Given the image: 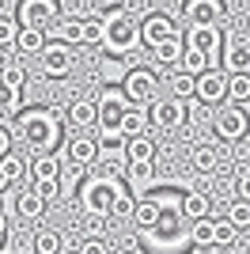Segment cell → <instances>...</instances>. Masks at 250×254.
Here are the masks:
<instances>
[{
  "label": "cell",
  "instance_id": "obj_45",
  "mask_svg": "<svg viewBox=\"0 0 250 254\" xmlns=\"http://www.w3.org/2000/svg\"><path fill=\"white\" fill-rule=\"evenodd\" d=\"M8 152H11V129L0 122V156H8Z\"/></svg>",
  "mask_w": 250,
  "mask_h": 254
},
{
  "label": "cell",
  "instance_id": "obj_41",
  "mask_svg": "<svg viewBox=\"0 0 250 254\" xmlns=\"http://www.w3.org/2000/svg\"><path fill=\"white\" fill-rule=\"evenodd\" d=\"M235 201L250 205V167H243L239 175H235Z\"/></svg>",
  "mask_w": 250,
  "mask_h": 254
},
{
  "label": "cell",
  "instance_id": "obj_32",
  "mask_svg": "<svg viewBox=\"0 0 250 254\" xmlns=\"http://www.w3.org/2000/svg\"><path fill=\"white\" fill-rule=\"evenodd\" d=\"M167 87H171V99H178V103H189V99H193V76L178 72V68L167 76Z\"/></svg>",
  "mask_w": 250,
  "mask_h": 254
},
{
  "label": "cell",
  "instance_id": "obj_21",
  "mask_svg": "<svg viewBox=\"0 0 250 254\" xmlns=\"http://www.w3.org/2000/svg\"><path fill=\"white\" fill-rule=\"evenodd\" d=\"M182 216H186L189 224L193 220H208V216H212V197L201 193V190H186L182 193Z\"/></svg>",
  "mask_w": 250,
  "mask_h": 254
},
{
  "label": "cell",
  "instance_id": "obj_39",
  "mask_svg": "<svg viewBox=\"0 0 250 254\" xmlns=\"http://www.w3.org/2000/svg\"><path fill=\"white\" fill-rule=\"evenodd\" d=\"M148 197H152L163 212H182V193L178 190H152Z\"/></svg>",
  "mask_w": 250,
  "mask_h": 254
},
{
  "label": "cell",
  "instance_id": "obj_49",
  "mask_svg": "<svg viewBox=\"0 0 250 254\" xmlns=\"http://www.w3.org/2000/svg\"><path fill=\"white\" fill-rule=\"evenodd\" d=\"M0 68H4V53H0Z\"/></svg>",
  "mask_w": 250,
  "mask_h": 254
},
{
  "label": "cell",
  "instance_id": "obj_13",
  "mask_svg": "<svg viewBox=\"0 0 250 254\" xmlns=\"http://www.w3.org/2000/svg\"><path fill=\"white\" fill-rule=\"evenodd\" d=\"M42 68H46L50 80H64V76L76 68V50L64 46V42H46V50H42Z\"/></svg>",
  "mask_w": 250,
  "mask_h": 254
},
{
  "label": "cell",
  "instance_id": "obj_50",
  "mask_svg": "<svg viewBox=\"0 0 250 254\" xmlns=\"http://www.w3.org/2000/svg\"><path fill=\"white\" fill-rule=\"evenodd\" d=\"M247 254H250V247H247Z\"/></svg>",
  "mask_w": 250,
  "mask_h": 254
},
{
  "label": "cell",
  "instance_id": "obj_44",
  "mask_svg": "<svg viewBox=\"0 0 250 254\" xmlns=\"http://www.w3.org/2000/svg\"><path fill=\"white\" fill-rule=\"evenodd\" d=\"M103 228H106L103 216H87V239H103Z\"/></svg>",
  "mask_w": 250,
  "mask_h": 254
},
{
  "label": "cell",
  "instance_id": "obj_40",
  "mask_svg": "<svg viewBox=\"0 0 250 254\" xmlns=\"http://www.w3.org/2000/svg\"><path fill=\"white\" fill-rule=\"evenodd\" d=\"M15 38H19V23L11 15H0V50H15Z\"/></svg>",
  "mask_w": 250,
  "mask_h": 254
},
{
  "label": "cell",
  "instance_id": "obj_18",
  "mask_svg": "<svg viewBox=\"0 0 250 254\" xmlns=\"http://www.w3.org/2000/svg\"><path fill=\"white\" fill-rule=\"evenodd\" d=\"M64 126H72L76 133H87V129L95 126V99H87V95H80V99H72V103L64 106Z\"/></svg>",
  "mask_w": 250,
  "mask_h": 254
},
{
  "label": "cell",
  "instance_id": "obj_10",
  "mask_svg": "<svg viewBox=\"0 0 250 254\" xmlns=\"http://www.w3.org/2000/svg\"><path fill=\"white\" fill-rule=\"evenodd\" d=\"M129 110V99L122 95V87H103L95 99V126L99 129H118V122Z\"/></svg>",
  "mask_w": 250,
  "mask_h": 254
},
{
  "label": "cell",
  "instance_id": "obj_6",
  "mask_svg": "<svg viewBox=\"0 0 250 254\" xmlns=\"http://www.w3.org/2000/svg\"><path fill=\"white\" fill-rule=\"evenodd\" d=\"M159 91V76L152 64H133L122 80V95L129 99V106H152Z\"/></svg>",
  "mask_w": 250,
  "mask_h": 254
},
{
  "label": "cell",
  "instance_id": "obj_5",
  "mask_svg": "<svg viewBox=\"0 0 250 254\" xmlns=\"http://www.w3.org/2000/svg\"><path fill=\"white\" fill-rule=\"evenodd\" d=\"M11 19L19 23V31L46 34L50 27H57V19H61V4H57V0H19V8H15Z\"/></svg>",
  "mask_w": 250,
  "mask_h": 254
},
{
  "label": "cell",
  "instance_id": "obj_4",
  "mask_svg": "<svg viewBox=\"0 0 250 254\" xmlns=\"http://www.w3.org/2000/svg\"><path fill=\"white\" fill-rule=\"evenodd\" d=\"M189 243V220L182 216V212H163L156 220V228H148L144 232V247L148 251H159V254H178L186 251Z\"/></svg>",
  "mask_w": 250,
  "mask_h": 254
},
{
  "label": "cell",
  "instance_id": "obj_27",
  "mask_svg": "<svg viewBox=\"0 0 250 254\" xmlns=\"http://www.w3.org/2000/svg\"><path fill=\"white\" fill-rule=\"evenodd\" d=\"M15 212H19V220H42V212H46V201H42L38 193H34V186L31 190H23L19 197H15Z\"/></svg>",
  "mask_w": 250,
  "mask_h": 254
},
{
  "label": "cell",
  "instance_id": "obj_15",
  "mask_svg": "<svg viewBox=\"0 0 250 254\" xmlns=\"http://www.w3.org/2000/svg\"><path fill=\"white\" fill-rule=\"evenodd\" d=\"M189 118V103H178V99H156L148 106V122L152 126H163V129H178L182 122Z\"/></svg>",
  "mask_w": 250,
  "mask_h": 254
},
{
  "label": "cell",
  "instance_id": "obj_24",
  "mask_svg": "<svg viewBox=\"0 0 250 254\" xmlns=\"http://www.w3.org/2000/svg\"><path fill=\"white\" fill-rule=\"evenodd\" d=\"M125 179H129V186H133L129 193L140 197V193L156 182V163H129V167H125Z\"/></svg>",
  "mask_w": 250,
  "mask_h": 254
},
{
  "label": "cell",
  "instance_id": "obj_48",
  "mask_svg": "<svg viewBox=\"0 0 250 254\" xmlns=\"http://www.w3.org/2000/svg\"><path fill=\"white\" fill-rule=\"evenodd\" d=\"M4 190H8V182H4V175H0V193H4Z\"/></svg>",
  "mask_w": 250,
  "mask_h": 254
},
{
  "label": "cell",
  "instance_id": "obj_9",
  "mask_svg": "<svg viewBox=\"0 0 250 254\" xmlns=\"http://www.w3.org/2000/svg\"><path fill=\"white\" fill-rule=\"evenodd\" d=\"M57 42H64V46H99L103 42V23L95 19V15H76L72 23H61L57 27Z\"/></svg>",
  "mask_w": 250,
  "mask_h": 254
},
{
  "label": "cell",
  "instance_id": "obj_12",
  "mask_svg": "<svg viewBox=\"0 0 250 254\" xmlns=\"http://www.w3.org/2000/svg\"><path fill=\"white\" fill-rule=\"evenodd\" d=\"M178 15L186 19V27H220V19L228 15V8L220 0H186Z\"/></svg>",
  "mask_w": 250,
  "mask_h": 254
},
{
  "label": "cell",
  "instance_id": "obj_47",
  "mask_svg": "<svg viewBox=\"0 0 250 254\" xmlns=\"http://www.w3.org/2000/svg\"><path fill=\"white\" fill-rule=\"evenodd\" d=\"M189 254H220V251H216V247H205V251H201V247H193Z\"/></svg>",
  "mask_w": 250,
  "mask_h": 254
},
{
  "label": "cell",
  "instance_id": "obj_38",
  "mask_svg": "<svg viewBox=\"0 0 250 254\" xmlns=\"http://www.w3.org/2000/svg\"><path fill=\"white\" fill-rule=\"evenodd\" d=\"M189 243L201 247V251L212 247V216H208V220H193V224H189Z\"/></svg>",
  "mask_w": 250,
  "mask_h": 254
},
{
  "label": "cell",
  "instance_id": "obj_14",
  "mask_svg": "<svg viewBox=\"0 0 250 254\" xmlns=\"http://www.w3.org/2000/svg\"><path fill=\"white\" fill-rule=\"evenodd\" d=\"M64 148V163L76 171H87L99 163V152H95V137H87V133H72V137L61 144Z\"/></svg>",
  "mask_w": 250,
  "mask_h": 254
},
{
  "label": "cell",
  "instance_id": "obj_17",
  "mask_svg": "<svg viewBox=\"0 0 250 254\" xmlns=\"http://www.w3.org/2000/svg\"><path fill=\"white\" fill-rule=\"evenodd\" d=\"M220 61L224 76H250V38H235V42H224L220 50Z\"/></svg>",
  "mask_w": 250,
  "mask_h": 254
},
{
  "label": "cell",
  "instance_id": "obj_43",
  "mask_svg": "<svg viewBox=\"0 0 250 254\" xmlns=\"http://www.w3.org/2000/svg\"><path fill=\"white\" fill-rule=\"evenodd\" d=\"M133 209H136V197H133V193H122L110 216H133Z\"/></svg>",
  "mask_w": 250,
  "mask_h": 254
},
{
  "label": "cell",
  "instance_id": "obj_42",
  "mask_svg": "<svg viewBox=\"0 0 250 254\" xmlns=\"http://www.w3.org/2000/svg\"><path fill=\"white\" fill-rule=\"evenodd\" d=\"M76 254H110V243L106 239H80Z\"/></svg>",
  "mask_w": 250,
  "mask_h": 254
},
{
  "label": "cell",
  "instance_id": "obj_28",
  "mask_svg": "<svg viewBox=\"0 0 250 254\" xmlns=\"http://www.w3.org/2000/svg\"><path fill=\"white\" fill-rule=\"evenodd\" d=\"M159 216H163V209H159V205L152 201L148 193H140V197H136V209H133L136 228H140V232H148V228H156V220H159Z\"/></svg>",
  "mask_w": 250,
  "mask_h": 254
},
{
  "label": "cell",
  "instance_id": "obj_20",
  "mask_svg": "<svg viewBox=\"0 0 250 254\" xmlns=\"http://www.w3.org/2000/svg\"><path fill=\"white\" fill-rule=\"evenodd\" d=\"M0 175H4V182H8V186H15V182H23V179H31V159L23 156V152L11 148L8 156H0Z\"/></svg>",
  "mask_w": 250,
  "mask_h": 254
},
{
  "label": "cell",
  "instance_id": "obj_25",
  "mask_svg": "<svg viewBox=\"0 0 250 254\" xmlns=\"http://www.w3.org/2000/svg\"><path fill=\"white\" fill-rule=\"evenodd\" d=\"M125 163H156V140L148 137V133L125 140Z\"/></svg>",
  "mask_w": 250,
  "mask_h": 254
},
{
  "label": "cell",
  "instance_id": "obj_3",
  "mask_svg": "<svg viewBox=\"0 0 250 254\" xmlns=\"http://www.w3.org/2000/svg\"><path fill=\"white\" fill-rule=\"evenodd\" d=\"M103 46L114 61H136V50H140V31H136V19L129 15H114V19L103 23Z\"/></svg>",
  "mask_w": 250,
  "mask_h": 254
},
{
  "label": "cell",
  "instance_id": "obj_31",
  "mask_svg": "<svg viewBox=\"0 0 250 254\" xmlns=\"http://www.w3.org/2000/svg\"><path fill=\"white\" fill-rule=\"evenodd\" d=\"M129 68H133L129 61H114V57H106V61L99 64V76H103L106 87H122V80H125V72H129Z\"/></svg>",
  "mask_w": 250,
  "mask_h": 254
},
{
  "label": "cell",
  "instance_id": "obj_8",
  "mask_svg": "<svg viewBox=\"0 0 250 254\" xmlns=\"http://www.w3.org/2000/svg\"><path fill=\"white\" fill-rule=\"evenodd\" d=\"M212 129L224 144H239L243 137L250 133V114L243 106H231V103H220L216 114H212Z\"/></svg>",
  "mask_w": 250,
  "mask_h": 254
},
{
  "label": "cell",
  "instance_id": "obj_11",
  "mask_svg": "<svg viewBox=\"0 0 250 254\" xmlns=\"http://www.w3.org/2000/svg\"><path fill=\"white\" fill-rule=\"evenodd\" d=\"M182 46H186L189 53L208 57V61H220L224 34H220V27H186V31H182Z\"/></svg>",
  "mask_w": 250,
  "mask_h": 254
},
{
  "label": "cell",
  "instance_id": "obj_23",
  "mask_svg": "<svg viewBox=\"0 0 250 254\" xmlns=\"http://www.w3.org/2000/svg\"><path fill=\"white\" fill-rule=\"evenodd\" d=\"M152 53V61L159 64V68H167V72H175L178 61H182V53H186V46H182V38H171V42L156 46V50H148Z\"/></svg>",
  "mask_w": 250,
  "mask_h": 254
},
{
  "label": "cell",
  "instance_id": "obj_16",
  "mask_svg": "<svg viewBox=\"0 0 250 254\" xmlns=\"http://www.w3.org/2000/svg\"><path fill=\"white\" fill-rule=\"evenodd\" d=\"M224 95H228V76L220 72V68L201 72L197 80H193V99H197L201 106H220Z\"/></svg>",
  "mask_w": 250,
  "mask_h": 254
},
{
  "label": "cell",
  "instance_id": "obj_7",
  "mask_svg": "<svg viewBox=\"0 0 250 254\" xmlns=\"http://www.w3.org/2000/svg\"><path fill=\"white\" fill-rule=\"evenodd\" d=\"M136 31H140V46H148V50H156V46L171 42V38H182L178 11H148L144 19L136 23Z\"/></svg>",
  "mask_w": 250,
  "mask_h": 254
},
{
  "label": "cell",
  "instance_id": "obj_46",
  "mask_svg": "<svg viewBox=\"0 0 250 254\" xmlns=\"http://www.w3.org/2000/svg\"><path fill=\"white\" fill-rule=\"evenodd\" d=\"M8 239V220H4V212H0V243Z\"/></svg>",
  "mask_w": 250,
  "mask_h": 254
},
{
  "label": "cell",
  "instance_id": "obj_22",
  "mask_svg": "<svg viewBox=\"0 0 250 254\" xmlns=\"http://www.w3.org/2000/svg\"><path fill=\"white\" fill-rule=\"evenodd\" d=\"M118 133H122L125 140L144 137V133H148V106H129V110H125V118L118 122Z\"/></svg>",
  "mask_w": 250,
  "mask_h": 254
},
{
  "label": "cell",
  "instance_id": "obj_35",
  "mask_svg": "<svg viewBox=\"0 0 250 254\" xmlns=\"http://www.w3.org/2000/svg\"><path fill=\"white\" fill-rule=\"evenodd\" d=\"M34 254H61V232L42 228V232L34 235Z\"/></svg>",
  "mask_w": 250,
  "mask_h": 254
},
{
  "label": "cell",
  "instance_id": "obj_19",
  "mask_svg": "<svg viewBox=\"0 0 250 254\" xmlns=\"http://www.w3.org/2000/svg\"><path fill=\"white\" fill-rule=\"evenodd\" d=\"M34 186H57L61 182V156H31Z\"/></svg>",
  "mask_w": 250,
  "mask_h": 254
},
{
  "label": "cell",
  "instance_id": "obj_2",
  "mask_svg": "<svg viewBox=\"0 0 250 254\" xmlns=\"http://www.w3.org/2000/svg\"><path fill=\"white\" fill-rule=\"evenodd\" d=\"M122 193H129V186H125L118 175H110V171H103V175H91V179H83L80 186V205L87 216H110L118 205V197Z\"/></svg>",
  "mask_w": 250,
  "mask_h": 254
},
{
  "label": "cell",
  "instance_id": "obj_34",
  "mask_svg": "<svg viewBox=\"0 0 250 254\" xmlns=\"http://www.w3.org/2000/svg\"><path fill=\"white\" fill-rule=\"evenodd\" d=\"M23 114V91H8L0 84V118H19Z\"/></svg>",
  "mask_w": 250,
  "mask_h": 254
},
{
  "label": "cell",
  "instance_id": "obj_1",
  "mask_svg": "<svg viewBox=\"0 0 250 254\" xmlns=\"http://www.w3.org/2000/svg\"><path fill=\"white\" fill-rule=\"evenodd\" d=\"M11 137H19L31 156H57V148L64 144V118L53 106H23Z\"/></svg>",
  "mask_w": 250,
  "mask_h": 254
},
{
  "label": "cell",
  "instance_id": "obj_36",
  "mask_svg": "<svg viewBox=\"0 0 250 254\" xmlns=\"http://www.w3.org/2000/svg\"><path fill=\"white\" fill-rule=\"evenodd\" d=\"M235 243H239V232H235L224 216L212 220V247H235Z\"/></svg>",
  "mask_w": 250,
  "mask_h": 254
},
{
  "label": "cell",
  "instance_id": "obj_30",
  "mask_svg": "<svg viewBox=\"0 0 250 254\" xmlns=\"http://www.w3.org/2000/svg\"><path fill=\"white\" fill-rule=\"evenodd\" d=\"M46 34L38 31H19V38H15V50H19V57H42V50H46Z\"/></svg>",
  "mask_w": 250,
  "mask_h": 254
},
{
  "label": "cell",
  "instance_id": "obj_29",
  "mask_svg": "<svg viewBox=\"0 0 250 254\" xmlns=\"http://www.w3.org/2000/svg\"><path fill=\"white\" fill-rule=\"evenodd\" d=\"M0 84L8 87V91H23V87H27V64H23V61H4V68H0Z\"/></svg>",
  "mask_w": 250,
  "mask_h": 254
},
{
  "label": "cell",
  "instance_id": "obj_33",
  "mask_svg": "<svg viewBox=\"0 0 250 254\" xmlns=\"http://www.w3.org/2000/svg\"><path fill=\"white\" fill-rule=\"evenodd\" d=\"M224 103H231V106L250 103V76H228V95H224Z\"/></svg>",
  "mask_w": 250,
  "mask_h": 254
},
{
  "label": "cell",
  "instance_id": "obj_37",
  "mask_svg": "<svg viewBox=\"0 0 250 254\" xmlns=\"http://www.w3.org/2000/svg\"><path fill=\"white\" fill-rule=\"evenodd\" d=\"M224 220H228L235 232H247V228H250V205H247V201H231Z\"/></svg>",
  "mask_w": 250,
  "mask_h": 254
},
{
  "label": "cell",
  "instance_id": "obj_26",
  "mask_svg": "<svg viewBox=\"0 0 250 254\" xmlns=\"http://www.w3.org/2000/svg\"><path fill=\"white\" fill-rule=\"evenodd\" d=\"M189 163H193V171H201V175H212V171L220 167V148L216 144H193V152H189Z\"/></svg>",
  "mask_w": 250,
  "mask_h": 254
}]
</instances>
